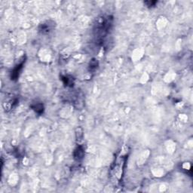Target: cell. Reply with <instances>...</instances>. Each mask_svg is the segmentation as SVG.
Segmentation results:
<instances>
[{"instance_id":"2","label":"cell","mask_w":193,"mask_h":193,"mask_svg":"<svg viewBox=\"0 0 193 193\" xmlns=\"http://www.w3.org/2000/svg\"><path fill=\"white\" fill-rule=\"evenodd\" d=\"M84 155H85V152H84L83 148L81 147V146H79L75 149V152H74V158L76 160H81V159H83Z\"/></svg>"},{"instance_id":"3","label":"cell","mask_w":193,"mask_h":193,"mask_svg":"<svg viewBox=\"0 0 193 193\" xmlns=\"http://www.w3.org/2000/svg\"><path fill=\"white\" fill-rule=\"evenodd\" d=\"M33 109L36 112V113H39V110H41L42 112H43V106L42 104H36V105L33 106Z\"/></svg>"},{"instance_id":"1","label":"cell","mask_w":193,"mask_h":193,"mask_svg":"<svg viewBox=\"0 0 193 193\" xmlns=\"http://www.w3.org/2000/svg\"><path fill=\"white\" fill-rule=\"evenodd\" d=\"M54 24V23L51 24V21H48V22L45 23V24H42L39 27V31L42 33H48L53 30Z\"/></svg>"}]
</instances>
